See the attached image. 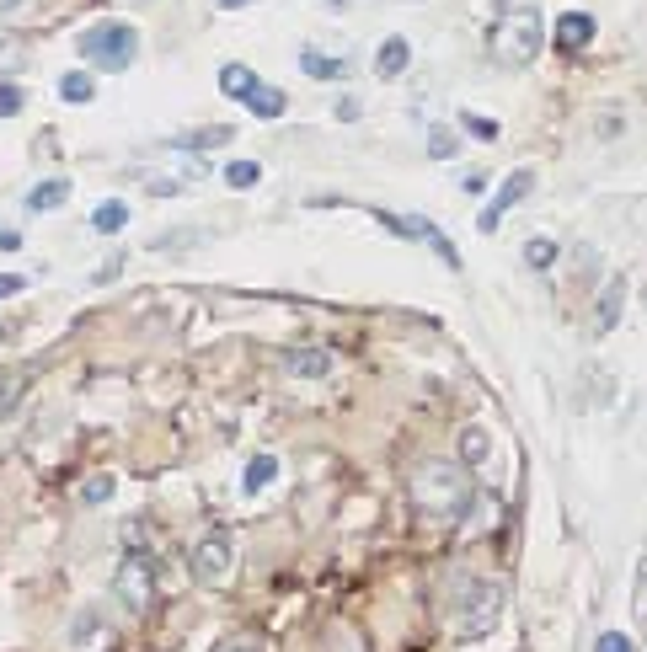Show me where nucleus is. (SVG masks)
<instances>
[{
  "mask_svg": "<svg viewBox=\"0 0 647 652\" xmlns=\"http://www.w3.org/2000/svg\"><path fill=\"white\" fill-rule=\"evenodd\" d=\"M284 91L279 86H263V81H257L252 86V97H246V113H252V118H284Z\"/></svg>",
  "mask_w": 647,
  "mask_h": 652,
  "instance_id": "nucleus-15",
  "label": "nucleus"
},
{
  "mask_svg": "<svg viewBox=\"0 0 647 652\" xmlns=\"http://www.w3.org/2000/svg\"><path fill=\"white\" fill-rule=\"evenodd\" d=\"M487 54L498 59V70H525V65H535V54H541V11H535V6L508 11V17L492 27Z\"/></svg>",
  "mask_w": 647,
  "mask_h": 652,
  "instance_id": "nucleus-3",
  "label": "nucleus"
},
{
  "mask_svg": "<svg viewBox=\"0 0 647 652\" xmlns=\"http://www.w3.org/2000/svg\"><path fill=\"white\" fill-rule=\"evenodd\" d=\"M337 118H348V123H353V118H359V102L343 97V102H337Z\"/></svg>",
  "mask_w": 647,
  "mask_h": 652,
  "instance_id": "nucleus-33",
  "label": "nucleus"
},
{
  "mask_svg": "<svg viewBox=\"0 0 647 652\" xmlns=\"http://www.w3.org/2000/svg\"><path fill=\"white\" fill-rule=\"evenodd\" d=\"M498 615H503V583L476 578V572H455L450 599H444V626L455 636H466V642H476V636H487L498 626Z\"/></svg>",
  "mask_w": 647,
  "mask_h": 652,
  "instance_id": "nucleus-2",
  "label": "nucleus"
},
{
  "mask_svg": "<svg viewBox=\"0 0 647 652\" xmlns=\"http://www.w3.org/2000/svg\"><path fill=\"white\" fill-rule=\"evenodd\" d=\"M594 652H637V647H631V636H626V631H605V636L594 642Z\"/></svg>",
  "mask_w": 647,
  "mask_h": 652,
  "instance_id": "nucleus-28",
  "label": "nucleus"
},
{
  "mask_svg": "<svg viewBox=\"0 0 647 652\" xmlns=\"http://www.w3.org/2000/svg\"><path fill=\"white\" fill-rule=\"evenodd\" d=\"M230 562H236V551H230V535L225 530H214V535H204L193 546V578L198 583H220L225 572H230Z\"/></svg>",
  "mask_w": 647,
  "mask_h": 652,
  "instance_id": "nucleus-8",
  "label": "nucleus"
},
{
  "mask_svg": "<svg viewBox=\"0 0 647 652\" xmlns=\"http://www.w3.org/2000/svg\"><path fill=\"white\" fill-rule=\"evenodd\" d=\"M22 289H27L22 273H0V300H11V294H22Z\"/></svg>",
  "mask_w": 647,
  "mask_h": 652,
  "instance_id": "nucleus-30",
  "label": "nucleus"
},
{
  "mask_svg": "<svg viewBox=\"0 0 647 652\" xmlns=\"http://www.w3.org/2000/svg\"><path fill=\"white\" fill-rule=\"evenodd\" d=\"M369 214H375V220H380L385 230H396V236H407V241H423L428 252H434V257L444 262V268H455V273H460V252H455V241H444V236H439V230L428 225V220H418V214H412V220H407V214H391V209H369Z\"/></svg>",
  "mask_w": 647,
  "mask_h": 652,
  "instance_id": "nucleus-6",
  "label": "nucleus"
},
{
  "mask_svg": "<svg viewBox=\"0 0 647 652\" xmlns=\"http://www.w3.org/2000/svg\"><path fill=\"white\" fill-rule=\"evenodd\" d=\"M65 198H70V182H65V177H49V182H38V188L27 193V209H33V214H49V209L65 204Z\"/></svg>",
  "mask_w": 647,
  "mask_h": 652,
  "instance_id": "nucleus-16",
  "label": "nucleus"
},
{
  "mask_svg": "<svg viewBox=\"0 0 647 652\" xmlns=\"http://www.w3.org/2000/svg\"><path fill=\"white\" fill-rule=\"evenodd\" d=\"M113 487H118V481L107 476V471H102V476H91L86 487H81V503H91V508H97V503H107V498H113Z\"/></svg>",
  "mask_w": 647,
  "mask_h": 652,
  "instance_id": "nucleus-25",
  "label": "nucleus"
},
{
  "mask_svg": "<svg viewBox=\"0 0 647 652\" xmlns=\"http://www.w3.org/2000/svg\"><path fill=\"white\" fill-rule=\"evenodd\" d=\"M487 460V428H466V433H460V465H466V471H471V465H482Z\"/></svg>",
  "mask_w": 647,
  "mask_h": 652,
  "instance_id": "nucleus-21",
  "label": "nucleus"
},
{
  "mask_svg": "<svg viewBox=\"0 0 647 652\" xmlns=\"http://www.w3.org/2000/svg\"><path fill=\"white\" fill-rule=\"evenodd\" d=\"M273 476H279V460H273V455H252V465H246V476H241V492H263Z\"/></svg>",
  "mask_w": 647,
  "mask_h": 652,
  "instance_id": "nucleus-20",
  "label": "nucleus"
},
{
  "mask_svg": "<svg viewBox=\"0 0 647 652\" xmlns=\"http://www.w3.org/2000/svg\"><path fill=\"white\" fill-rule=\"evenodd\" d=\"M530 188H535V172H530V166H519V172H508V177H503V188L492 193V204H487L482 214H476V230H482V236H492V230L503 225V214L514 209L519 198H530Z\"/></svg>",
  "mask_w": 647,
  "mask_h": 652,
  "instance_id": "nucleus-7",
  "label": "nucleus"
},
{
  "mask_svg": "<svg viewBox=\"0 0 647 652\" xmlns=\"http://www.w3.org/2000/svg\"><path fill=\"white\" fill-rule=\"evenodd\" d=\"M113 588H118L123 610L145 615L150 604H156V562H150L145 551H129V556H123V567H118V578H113Z\"/></svg>",
  "mask_w": 647,
  "mask_h": 652,
  "instance_id": "nucleus-5",
  "label": "nucleus"
},
{
  "mask_svg": "<svg viewBox=\"0 0 647 652\" xmlns=\"http://www.w3.org/2000/svg\"><path fill=\"white\" fill-rule=\"evenodd\" d=\"M428 155H450V134L434 129V139H428Z\"/></svg>",
  "mask_w": 647,
  "mask_h": 652,
  "instance_id": "nucleus-31",
  "label": "nucleus"
},
{
  "mask_svg": "<svg viewBox=\"0 0 647 652\" xmlns=\"http://www.w3.org/2000/svg\"><path fill=\"white\" fill-rule=\"evenodd\" d=\"M621 310H626V278L615 273L605 289H599V305H594V321H589V332L594 337H610L615 326H621Z\"/></svg>",
  "mask_w": 647,
  "mask_h": 652,
  "instance_id": "nucleus-10",
  "label": "nucleus"
},
{
  "mask_svg": "<svg viewBox=\"0 0 647 652\" xmlns=\"http://www.w3.org/2000/svg\"><path fill=\"white\" fill-rule=\"evenodd\" d=\"M214 652H263V642H257V636H230V642H220Z\"/></svg>",
  "mask_w": 647,
  "mask_h": 652,
  "instance_id": "nucleus-29",
  "label": "nucleus"
},
{
  "mask_svg": "<svg viewBox=\"0 0 647 652\" xmlns=\"http://www.w3.org/2000/svg\"><path fill=\"white\" fill-rule=\"evenodd\" d=\"M460 123H466L471 139H498V118H487V113H460Z\"/></svg>",
  "mask_w": 647,
  "mask_h": 652,
  "instance_id": "nucleus-26",
  "label": "nucleus"
},
{
  "mask_svg": "<svg viewBox=\"0 0 647 652\" xmlns=\"http://www.w3.org/2000/svg\"><path fill=\"white\" fill-rule=\"evenodd\" d=\"M594 33H599V22L589 17V11H562L557 27H551V38H557L562 54H583L594 43Z\"/></svg>",
  "mask_w": 647,
  "mask_h": 652,
  "instance_id": "nucleus-9",
  "label": "nucleus"
},
{
  "mask_svg": "<svg viewBox=\"0 0 647 652\" xmlns=\"http://www.w3.org/2000/svg\"><path fill=\"white\" fill-rule=\"evenodd\" d=\"M27 65V43L22 38H0V75H17Z\"/></svg>",
  "mask_w": 647,
  "mask_h": 652,
  "instance_id": "nucleus-24",
  "label": "nucleus"
},
{
  "mask_svg": "<svg viewBox=\"0 0 647 652\" xmlns=\"http://www.w3.org/2000/svg\"><path fill=\"white\" fill-rule=\"evenodd\" d=\"M225 182H230L236 193H246V188H257V182H263V166H257V161H230V166H225Z\"/></svg>",
  "mask_w": 647,
  "mask_h": 652,
  "instance_id": "nucleus-23",
  "label": "nucleus"
},
{
  "mask_svg": "<svg viewBox=\"0 0 647 652\" xmlns=\"http://www.w3.org/2000/svg\"><path fill=\"white\" fill-rule=\"evenodd\" d=\"M284 369L295 380H327L332 375V353L327 348H289L284 353Z\"/></svg>",
  "mask_w": 647,
  "mask_h": 652,
  "instance_id": "nucleus-11",
  "label": "nucleus"
},
{
  "mask_svg": "<svg viewBox=\"0 0 647 652\" xmlns=\"http://www.w3.org/2000/svg\"><path fill=\"white\" fill-rule=\"evenodd\" d=\"M123 273V257H113V262H102V268H97V284H107V278H118Z\"/></svg>",
  "mask_w": 647,
  "mask_h": 652,
  "instance_id": "nucleus-32",
  "label": "nucleus"
},
{
  "mask_svg": "<svg viewBox=\"0 0 647 652\" xmlns=\"http://www.w3.org/2000/svg\"><path fill=\"white\" fill-rule=\"evenodd\" d=\"M220 11H241V6H252V0H214Z\"/></svg>",
  "mask_w": 647,
  "mask_h": 652,
  "instance_id": "nucleus-34",
  "label": "nucleus"
},
{
  "mask_svg": "<svg viewBox=\"0 0 647 652\" xmlns=\"http://www.w3.org/2000/svg\"><path fill=\"white\" fill-rule=\"evenodd\" d=\"M75 43H81V59H91L97 70H129L134 54H140V33L129 22H97Z\"/></svg>",
  "mask_w": 647,
  "mask_h": 652,
  "instance_id": "nucleus-4",
  "label": "nucleus"
},
{
  "mask_svg": "<svg viewBox=\"0 0 647 652\" xmlns=\"http://www.w3.org/2000/svg\"><path fill=\"white\" fill-rule=\"evenodd\" d=\"M230 123H209V129H193V134H177L172 139V150H220V145H230Z\"/></svg>",
  "mask_w": 647,
  "mask_h": 652,
  "instance_id": "nucleus-13",
  "label": "nucleus"
},
{
  "mask_svg": "<svg viewBox=\"0 0 647 652\" xmlns=\"http://www.w3.org/2000/svg\"><path fill=\"white\" fill-rule=\"evenodd\" d=\"M300 70L311 75V81H343V75H348L343 59H332V54H321V49H300Z\"/></svg>",
  "mask_w": 647,
  "mask_h": 652,
  "instance_id": "nucleus-14",
  "label": "nucleus"
},
{
  "mask_svg": "<svg viewBox=\"0 0 647 652\" xmlns=\"http://www.w3.org/2000/svg\"><path fill=\"white\" fill-rule=\"evenodd\" d=\"M407 492L423 514H444V519H460L476 498V481L460 460H423L418 471L407 476Z\"/></svg>",
  "mask_w": 647,
  "mask_h": 652,
  "instance_id": "nucleus-1",
  "label": "nucleus"
},
{
  "mask_svg": "<svg viewBox=\"0 0 647 652\" xmlns=\"http://www.w3.org/2000/svg\"><path fill=\"white\" fill-rule=\"evenodd\" d=\"M22 102H27V97H22V86H17V81H0V118H17V113H22Z\"/></svg>",
  "mask_w": 647,
  "mask_h": 652,
  "instance_id": "nucleus-27",
  "label": "nucleus"
},
{
  "mask_svg": "<svg viewBox=\"0 0 647 652\" xmlns=\"http://www.w3.org/2000/svg\"><path fill=\"white\" fill-rule=\"evenodd\" d=\"M525 262H530V268H557V241H551V236H530L525 241Z\"/></svg>",
  "mask_w": 647,
  "mask_h": 652,
  "instance_id": "nucleus-22",
  "label": "nucleus"
},
{
  "mask_svg": "<svg viewBox=\"0 0 647 652\" xmlns=\"http://www.w3.org/2000/svg\"><path fill=\"white\" fill-rule=\"evenodd\" d=\"M59 97L75 102V107H86L91 97H97V86H91V75H86V70H70V75H59Z\"/></svg>",
  "mask_w": 647,
  "mask_h": 652,
  "instance_id": "nucleus-19",
  "label": "nucleus"
},
{
  "mask_svg": "<svg viewBox=\"0 0 647 652\" xmlns=\"http://www.w3.org/2000/svg\"><path fill=\"white\" fill-rule=\"evenodd\" d=\"M407 65H412V43L407 38H385L380 54H375V75H380V81H396Z\"/></svg>",
  "mask_w": 647,
  "mask_h": 652,
  "instance_id": "nucleus-12",
  "label": "nucleus"
},
{
  "mask_svg": "<svg viewBox=\"0 0 647 652\" xmlns=\"http://www.w3.org/2000/svg\"><path fill=\"white\" fill-rule=\"evenodd\" d=\"M252 86H257V70L252 65H225L220 70V91H225V97L246 102V97H252Z\"/></svg>",
  "mask_w": 647,
  "mask_h": 652,
  "instance_id": "nucleus-17",
  "label": "nucleus"
},
{
  "mask_svg": "<svg viewBox=\"0 0 647 652\" xmlns=\"http://www.w3.org/2000/svg\"><path fill=\"white\" fill-rule=\"evenodd\" d=\"M91 225H97L102 236H118V230L129 225V204H123V198H107V204H97V214H91Z\"/></svg>",
  "mask_w": 647,
  "mask_h": 652,
  "instance_id": "nucleus-18",
  "label": "nucleus"
}]
</instances>
